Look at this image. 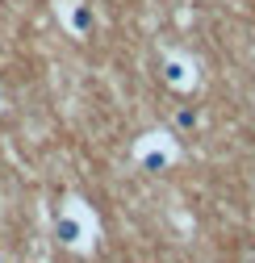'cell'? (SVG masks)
Instances as JSON below:
<instances>
[{"instance_id": "obj_2", "label": "cell", "mask_w": 255, "mask_h": 263, "mask_svg": "<svg viewBox=\"0 0 255 263\" xmlns=\"http://www.w3.org/2000/svg\"><path fill=\"white\" fill-rule=\"evenodd\" d=\"M59 21L67 25L71 38H88L92 34V9L84 0H59Z\"/></svg>"}, {"instance_id": "obj_1", "label": "cell", "mask_w": 255, "mask_h": 263, "mask_svg": "<svg viewBox=\"0 0 255 263\" xmlns=\"http://www.w3.org/2000/svg\"><path fill=\"white\" fill-rule=\"evenodd\" d=\"M138 163H142L147 172H168L172 163H176L172 138H168V134H147V138L138 142Z\"/></svg>"}, {"instance_id": "obj_4", "label": "cell", "mask_w": 255, "mask_h": 263, "mask_svg": "<svg viewBox=\"0 0 255 263\" xmlns=\"http://www.w3.org/2000/svg\"><path fill=\"white\" fill-rule=\"evenodd\" d=\"M176 121H180V125L188 129V125H197V113H188V109H180V117H176Z\"/></svg>"}, {"instance_id": "obj_3", "label": "cell", "mask_w": 255, "mask_h": 263, "mask_svg": "<svg viewBox=\"0 0 255 263\" xmlns=\"http://www.w3.org/2000/svg\"><path fill=\"white\" fill-rule=\"evenodd\" d=\"M163 80H168L172 88L188 92V88L197 84V71H193V63H188V59H180V54H168V63H163Z\"/></svg>"}]
</instances>
